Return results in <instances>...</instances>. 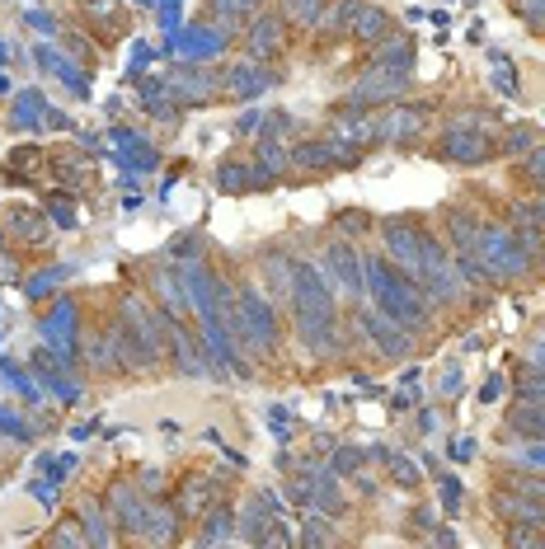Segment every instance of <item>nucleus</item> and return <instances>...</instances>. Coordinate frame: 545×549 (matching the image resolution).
Instances as JSON below:
<instances>
[{"instance_id": "obj_34", "label": "nucleus", "mask_w": 545, "mask_h": 549, "mask_svg": "<svg viewBox=\"0 0 545 549\" xmlns=\"http://www.w3.org/2000/svg\"><path fill=\"white\" fill-rule=\"evenodd\" d=\"M259 165H264V169H273V174H282V169H287V155H282V146L264 141V146H259Z\"/></svg>"}, {"instance_id": "obj_19", "label": "nucleus", "mask_w": 545, "mask_h": 549, "mask_svg": "<svg viewBox=\"0 0 545 549\" xmlns=\"http://www.w3.org/2000/svg\"><path fill=\"white\" fill-rule=\"evenodd\" d=\"M325 10H329V0H278V15L287 24H301V29H320Z\"/></svg>"}, {"instance_id": "obj_7", "label": "nucleus", "mask_w": 545, "mask_h": 549, "mask_svg": "<svg viewBox=\"0 0 545 549\" xmlns=\"http://www.w3.org/2000/svg\"><path fill=\"white\" fill-rule=\"evenodd\" d=\"M409 90V76L400 71H381V66H367V76L348 90V108L362 113V108H376V104H400V94Z\"/></svg>"}, {"instance_id": "obj_29", "label": "nucleus", "mask_w": 545, "mask_h": 549, "mask_svg": "<svg viewBox=\"0 0 545 549\" xmlns=\"http://www.w3.org/2000/svg\"><path fill=\"white\" fill-rule=\"evenodd\" d=\"M231 85H240L235 94H245V99H250V94H259V85H268V76H264V71H254L250 61H245L240 71H231Z\"/></svg>"}, {"instance_id": "obj_8", "label": "nucleus", "mask_w": 545, "mask_h": 549, "mask_svg": "<svg viewBox=\"0 0 545 549\" xmlns=\"http://www.w3.org/2000/svg\"><path fill=\"white\" fill-rule=\"evenodd\" d=\"M320 273H325V282H334L339 291H348V296H362V259L353 254V244L348 240H329L325 254H320Z\"/></svg>"}, {"instance_id": "obj_37", "label": "nucleus", "mask_w": 545, "mask_h": 549, "mask_svg": "<svg viewBox=\"0 0 545 549\" xmlns=\"http://www.w3.org/2000/svg\"><path fill=\"white\" fill-rule=\"evenodd\" d=\"M15 277H19V263L0 254V282H15Z\"/></svg>"}, {"instance_id": "obj_41", "label": "nucleus", "mask_w": 545, "mask_h": 549, "mask_svg": "<svg viewBox=\"0 0 545 549\" xmlns=\"http://www.w3.org/2000/svg\"><path fill=\"white\" fill-rule=\"evenodd\" d=\"M536 212H541V226H545V202H536Z\"/></svg>"}, {"instance_id": "obj_4", "label": "nucleus", "mask_w": 545, "mask_h": 549, "mask_svg": "<svg viewBox=\"0 0 545 549\" xmlns=\"http://www.w3.org/2000/svg\"><path fill=\"white\" fill-rule=\"evenodd\" d=\"M231 334L240 348H250L254 357H273L278 352V305L259 296L254 287H235V310H231Z\"/></svg>"}, {"instance_id": "obj_24", "label": "nucleus", "mask_w": 545, "mask_h": 549, "mask_svg": "<svg viewBox=\"0 0 545 549\" xmlns=\"http://www.w3.org/2000/svg\"><path fill=\"white\" fill-rule=\"evenodd\" d=\"M217 183L226 188V193H240V188H250V160H226V165L217 169Z\"/></svg>"}, {"instance_id": "obj_40", "label": "nucleus", "mask_w": 545, "mask_h": 549, "mask_svg": "<svg viewBox=\"0 0 545 549\" xmlns=\"http://www.w3.org/2000/svg\"><path fill=\"white\" fill-rule=\"evenodd\" d=\"M531 362L541 366V376H545V343H536V348H531Z\"/></svg>"}, {"instance_id": "obj_12", "label": "nucleus", "mask_w": 545, "mask_h": 549, "mask_svg": "<svg viewBox=\"0 0 545 549\" xmlns=\"http://www.w3.org/2000/svg\"><path fill=\"white\" fill-rule=\"evenodd\" d=\"M282 43H287V19H282V15L250 19V38H245V52H250V61H268Z\"/></svg>"}, {"instance_id": "obj_22", "label": "nucleus", "mask_w": 545, "mask_h": 549, "mask_svg": "<svg viewBox=\"0 0 545 549\" xmlns=\"http://www.w3.org/2000/svg\"><path fill=\"white\" fill-rule=\"evenodd\" d=\"M254 5H259V0H212V15H217L226 29H245Z\"/></svg>"}, {"instance_id": "obj_6", "label": "nucleus", "mask_w": 545, "mask_h": 549, "mask_svg": "<svg viewBox=\"0 0 545 549\" xmlns=\"http://www.w3.org/2000/svg\"><path fill=\"white\" fill-rule=\"evenodd\" d=\"M494 151H499V141L484 137V132H470L461 122H447V127H442V141H437V155H442L447 165H484Z\"/></svg>"}, {"instance_id": "obj_3", "label": "nucleus", "mask_w": 545, "mask_h": 549, "mask_svg": "<svg viewBox=\"0 0 545 549\" xmlns=\"http://www.w3.org/2000/svg\"><path fill=\"white\" fill-rule=\"evenodd\" d=\"M386 249H390V259H395V268H400L405 277H414V282H428L433 273L452 268L442 240L428 235V230H423L419 221H409V216L386 221Z\"/></svg>"}, {"instance_id": "obj_25", "label": "nucleus", "mask_w": 545, "mask_h": 549, "mask_svg": "<svg viewBox=\"0 0 545 549\" xmlns=\"http://www.w3.org/2000/svg\"><path fill=\"white\" fill-rule=\"evenodd\" d=\"M80 535H85V521L62 517V521H57V531H52V549H90Z\"/></svg>"}, {"instance_id": "obj_13", "label": "nucleus", "mask_w": 545, "mask_h": 549, "mask_svg": "<svg viewBox=\"0 0 545 549\" xmlns=\"http://www.w3.org/2000/svg\"><path fill=\"white\" fill-rule=\"evenodd\" d=\"M484 221L470 207H447V240H452L456 259H475V244H480Z\"/></svg>"}, {"instance_id": "obj_39", "label": "nucleus", "mask_w": 545, "mask_h": 549, "mask_svg": "<svg viewBox=\"0 0 545 549\" xmlns=\"http://www.w3.org/2000/svg\"><path fill=\"white\" fill-rule=\"evenodd\" d=\"M527 460H531V465H545V442H531L527 446Z\"/></svg>"}, {"instance_id": "obj_16", "label": "nucleus", "mask_w": 545, "mask_h": 549, "mask_svg": "<svg viewBox=\"0 0 545 549\" xmlns=\"http://www.w3.org/2000/svg\"><path fill=\"white\" fill-rule=\"evenodd\" d=\"M367 66H381V71H400V76H409V66H414V38H409V33H390V38H381Z\"/></svg>"}, {"instance_id": "obj_9", "label": "nucleus", "mask_w": 545, "mask_h": 549, "mask_svg": "<svg viewBox=\"0 0 545 549\" xmlns=\"http://www.w3.org/2000/svg\"><path fill=\"white\" fill-rule=\"evenodd\" d=\"M358 160H362L358 146H348V141H339V137L306 141V146L292 155L296 169H315V174H325V169H348V165H358Z\"/></svg>"}, {"instance_id": "obj_18", "label": "nucleus", "mask_w": 545, "mask_h": 549, "mask_svg": "<svg viewBox=\"0 0 545 549\" xmlns=\"http://www.w3.org/2000/svg\"><path fill=\"white\" fill-rule=\"evenodd\" d=\"M508 427H513L517 437H527V442H545V409L517 399L513 409H508Z\"/></svg>"}, {"instance_id": "obj_31", "label": "nucleus", "mask_w": 545, "mask_h": 549, "mask_svg": "<svg viewBox=\"0 0 545 549\" xmlns=\"http://www.w3.org/2000/svg\"><path fill=\"white\" fill-rule=\"evenodd\" d=\"M522 179L536 183V188H545V141L527 151V160H522Z\"/></svg>"}, {"instance_id": "obj_11", "label": "nucleus", "mask_w": 545, "mask_h": 549, "mask_svg": "<svg viewBox=\"0 0 545 549\" xmlns=\"http://www.w3.org/2000/svg\"><path fill=\"white\" fill-rule=\"evenodd\" d=\"M358 324H362V334L372 338V348L381 352V357H405L409 352V334L395 320H386L381 310H362Z\"/></svg>"}, {"instance_id": "obj_2", "label": "nucleus", "mask_w": 545, "mask_h": 549, "mask_svg": "<svg viewBox=\"0 0 545 549\" xmlns=\"http://www.w3.org/2000/svg\"><path fill=\"white\" fill-rule=\"evenodd\" d=\"M362 277H367V287H372V296H376V310H381L386 320H395L405 334L428 329V296L419 291L414 277H405L386 259H367L362 263Z\"/></svg>"}, {"instance_id": "obj_32", "label": "nucleus", "mask_w": 545, "mask_h": 549, "mask_svg": "<svg viewBox=\"0 0 545 549\" xmlns=\"http://www.w3.org/2000/svg\"><path fill=\"white\" fill-rule=\"evenodd\" d=\"M358 10H362V5H353V0L334 5V10H329L334 19H325V29H329V33H348V29H353V19H358Z\"/></svg>"}, {"instance_id": "obj_21", "label": "nucleus", "mask_w": 545, "mask_h": 549, "mask_svg": "<svg viewBox=\"0 0 545 549\" xmlns=\"http://www.w3.org/2000/svg\"><path fill=\"white\" fill-rule=\"evenodd\" d=\"M10 235L24 244H43L47 240V221L38 212H29V207H15L10 212Z\"/></svg>"}, {"instance_id": "obj_30", "label": "nucleus", "mask_w": 545, "mask_h": 549, "mask_svg": "<svg viewBox=\"0 0 545 549\" xmlns=\"http://www.w3.org/2000/svg\"><path fill=\"white\" fill-rule=\"evenodd\" d=\"M174 352H179L174 362H179V371H184V376H198V371H203V357H193V343H188L179 329H174Z\"/></svg>"}, {"instance_id": "obj_33", "label": "nucleus", "mask_w": 545, "mask_h": 549, "mask_svg": "<svg viewBox=\"0 0 545 549\" xmlns=\"http://www.w3.org/2000/svg\"><path fill=\"white\" fill-rule=\"evenodd\" d=\"M513 10L527 19L531 29H545V0H513Z\"/></svg>"}, {"instance_id": "obj_1", "label": "nucleus", "mask_w": 545, "mask_h": 549, "mask_svg": "<svg viewBox=\"0 0 545 549\" xmlns=\"http://www.w3.org/2000/svg\"><path fill=\"white\" fill-rule=\"evenodd\" d=\"M292 320L301 343L315 352H325L339 343V305H334V291H329L325 273L311 268V263H296L292 273Z\"/></svg>"}, {"instance_id": "obj_14", "label": "nucleus", "mask_w": 545, "mask_h": 549, "mask_svg": "<svg viewBox=\"0 0 545 549\" xmlns=\"http://www.w3.org/2000/svg\"><path fill=\"white\" fill-rule=\"evenodd\" d=\"M113 503H109V512L118 517V526L123 531H132V535H141L146 531V517H151V503H141L137 498V488L132 484H113V493H109Z\"/></svg>"}, {"instance_id": "obj_26", "label": "nucleus", "mask_w": 545, "mask_h": 549, "mask_svg": "<svg viewBox=\"0 0 545 549\" xmlns=\"http://www.w3.org/2000/svg\"><path fill=\"white\" fill-rule=\"evenodd\" d=\"M207 498H212V484H207V479H188L179 512H184V517H193V512H207Z\"/></svg>"}, {"instance_id": "obj_10", "label": "nucleus", "mask_w": 545, "mask_h": 549, "mask_svg": "<svg viewBox=\"0 0 545 549\" xmlns=\"http://www.w3.org/2000/svg\"><path fill=\"white\" fill-rule=\"evenodd\" d=\"M423 122H428V108L419 104H390L376 122V141H390V146H414L423 132Z\"/></svg>"}, {"instance_id": "obj_5", "label": "nucleus", "mask_w": 545, "mask_h": 549, "mask_svg": "<svg viewBox=\"0 0 545 549\" xmlns=\"http://www.w3.org/2000/svg\"><path fill=\"white\" fill-rule=\"evenodd\" d=\"M475 259L484 263V273L499 277V282H517V277L531 273V254L522 249L513 226H484L480 230V244H475Z\"/></svg>"}, {"instance_id": "obj_27", "label": "nucleus", "mask_w": 545, "mask_h": 549, "mask_svg": "<svg viewBox=\"0 0 545 549\" xmlns=\"http://www.w3.org/2000/svg\"><path fill=\"white\" fill-rule=\"evenodd\" d=\"M517 399H522V404H541L545 409V376L541 371H536V376H531V371L517 376Z\"/></svg>"}, {"instance_id": "obj_36", "label": "nucleus", "mask_w": 545, "mask_h": 549, "mask_svg": "<svg viewBox=\"0 0 545 549\" xmlns=\"http://www.w3.org/2000/svg\"><path fill=\"white\" fill-rule=\"evenodd\" d=\"M358 451H353V446H343V451H334V470H339V474H353V470H358Z\"/></svg>"}, {"instance_id": "obj_15", "label": "nucleus", "mask_w": 545, "mask_h": 549, "mask_svg": "<svg viewBox=\"0 0 545 549\" xmlns=\"http://www.w3.org/2000/svg\"><path fill=\"white\" fill-rule=\"evenodd\" d=\"M494 512L508 517V521L545 526V503H541V498H527V493H513V488H494Z\"/></svg>"}, {"instance_id": "obj_38", "label": "nucleus", "mask_w": 545, "mask_h": 549, "mask_svg": "<svg viewBox=\"0 0 545 549\" xmlns=\"http://www.w3.org/2000/svg\"><path fill=\"white\" fill-rule=\"evenodd\" d=\"M503 390H508V381H503V376H489V385H484V399H499Z\"/></svg>"}, {"instance_id": "obj_17", "label": "nucleus", "mask_w": 545, "mask_h": 549, "mask_svg": "<svg viewBox=\"0 0 545 549\" xmlns=\"http://www.w3.org/2000/svg\"><path fill=\"white\" fill-rule=\"evenodd\" d=\"M165 90L179 94V99H188V104H193V99H198V104H207V99L217 94V76H212V71H198V76H193V71H174Z\"/></svg>"}, {"instance_id": "obj_28", "label": "nucleus", "mask_w": 545, "mask_h": 549, "mask_svg": "<svg viewBox=\"0 0 545 549\" xmlns=\"http://www.w3.org/2000/svg\"><path fill=\"white\" fill-rule=\"evenodd\" d=\"M151 287H156V296H165V310H170V315H184V296H179L170 273H156L151 277Z\"/></svg>"}, {"instance_id": "obj_35", "label": "nucleus", "mask_w": 545, "mask_h": 549, "mask_svg": "<svg viewBox=\"0 0 545 549\" xmlns=\"http://www.w3.org/2000/svg\"><path fill=\"white\" fill-rule=\"evenodd\" d=\"M527 146H541V141H536V127H517L513 137H508V151H527Z\"/></svg>"}, {"instance_id": "obj_20", "label": "nucleus", "mask_w": 545, "mask_h": 549, "mask_svg": "<svg viewBox=\"0 0 545 549\" xmlns=\"http://www.w3.org/2000/svg\"><path fill=\"white\" fill-rule=\"evenodd\" d=\"M348 33H353L358 43H381V38H390V15L381 10V5H362Z\"/></svg>"}, {"instance_id": "obj_23", "label": "nucleus", "mask_w": 545, "mask_h": 549, "mask_svg": "<svg viewBox=\"0 0 545 549\" xmlns=\"http://www.w3.org/2000/svg\"><path fill=\"white\" fill-rule=\"evenodd\" d=\"M508 549H545V526L508 521Z\"/></svg>"}]
</instances>
